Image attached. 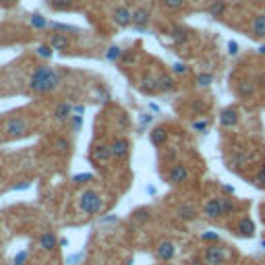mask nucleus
<instances>
[{
  "label": "nucleus",
  "mask_w": 265,
  "mask_h": 265,
  "mask_svg": "<svg viewBox=\"0 0 265 265\" xmlns=\"http://www.w3.org/2000/svg\"><path fill=\"white\" fill-rule=\"evenodd\" d=\"M131 19L137 29H145L149 23H152V13H149V8H145V6H137L131 10Z\"/></svg>",
  "instance_id": "obj_7"
},
{
  "label": "nucleus",
  "mask_w": 265,
  "mask_h": 265,
  "mask_svg": "<svg viewBox=\"0 0 265 265\" xmlns=\"http://www.w3.org/2000/svg\"><path fill=\"white\" fill-rule=\"evenodd\" d=\"M154 120V116H147V114H143V118H141V124H149Z\"/></svg>",
  "instance_id": "obj_45"
},
{
  "label": "nucleus",
  "mask_w": 265,
  "mask_h": 265,
  "mask_svg": "<svg viewBox=\"0 0 265 265\" xmlns=\"http://www.w3.org/2000/svg\"><path fill=\"white\" fill-rule=\"evenodd\" d=\"M27 129H29L27 120L21 118V116H13L4 124V133H6V137H10V139H19V137L27 135Z\"/></svg>",
  "instance_id": "obj_4"
},
{
  "label": "nucleus",
  "mask_w": 265,
  "mask_h": 265,
  "mask_svg": "<svg viewBox=\"0 0 265 265\" xmlns=\"http://www.w3.org/2000/svg\"><path fill=\"white\" fill-rule=\"evenodd\" d=\"M68 120H71L73 131H79V129H81V126H83V116H79V114H73V116L68 118Z\"/></svg>",
  "instance_id": "obj_35"
},
{
  "label": "nucleus",
  "mask_w": 265,
  "mask_h": 265,
  "mask_svg": "<svg viewBox=\"0 0 265 265\" xmlns=\"http://www.w3.org/2000/svg\"><path fill=\"white\" fill-rule=\"evenodd\" d=\"M251 38L265 40V13H259L251 21Z\"/></svg>",
  "instance_id": "obj_11"
},
{
  "label": "nucleus",
  "mask_w": 265,
  "mask_h": 265,
  "mask_svg": "<svg viewBox=\"0 0 265 265\" xmlns=\"http://www.w3.org/2000/svg\"><path fill=\"white\" fill-rule=\"evenodd\" d=\"M170 36H172V40H176L178 44H180V42H189V40H191V33H189L187 29H184V27H180V25H174V27H172Z\"/></svg>",
  "instance_id": "obj_24"
},
{
  "label": "nucleus",
  "mask_w": 265,
  "mask_h": 265,
  "mask_svg": "<svg viewBox=\"0 0 265 265\" xmlns=\"http://www.w3.org/2000/svg\"><path fill=\"white\" fill-rule=\"evenodd\" d=\"M162 4L168 10H180L184 4H187V0H162Z\"/></svg>",
  "instance_id": "obj_31"
},
{
  "label": "nucleus",
  "mask_w": 265,
  "mask_h": 265,
  "mask_svg": "<svg viewBox=\"0 0 265 265\" xmlns=\"http://www.w3.org/2000/svg\"><path fill=\"white\" fill-rule=\"evenodd\" d=\"M236 234L243 236V238H251L253 234H255V224H253L247 215L240 217L238 224H236Z\"/></svg>",
  "instance_id": "obj_16"
},
{
  "label": "nucleus",
  "mask_w": 265,
  "mask_h": 265,
  "mask_svg": "<svg viewBox=\"0 0 265 265\" xmlns=\"http://www.w3.org/2000/svg\"><path fill=\"white\" fill-rule=\"evenodd\" d=\"M176 89V79L168 75V73H162L158 77V91H164V94H170V91Z\"/></svg>",
  "instance_id": "obj_18"
},
{
  "label": "nucleus",
  "mask_w": 265,
  "mask_h": 265,
  "mask_svg": "<svg viewBox=\"0 0 265 265\" xmlns=\"http://www.w3.org/2000/svg\"><path fill=\"white\" fill-rule=\"evenodd\" d=\"M178 156V152H176V149H170V152H168V156H166V159H174Z\"/></svg>",
  "instance_id": "obj_44"
},
{
  "label": "nucleus",
  "mask_w": 265,
  "mask_h": 265,
  "mask_svg": "<svg viewBox=\"0 0 265 265\" xmlns=\"http://www.w3.org/2000/svg\"><path fill=\"white\" fill-rule=\"evenodd\" d=\"M29 23H31L33 29H44V27H48V21H46L42 15H31V17H29Z\"/></svg>",
  "instance_id": "obj_29"
},
{
  "label": "nucleus",
  "mask_w": 265,
  "mask_h": 265,
  "mask_svg": "<svg viewBox=\"0 0 265 265\" xmlns=\"http://www.w3.org/2000/svg\"><path fill=\"white\" fill-rule=\"evenodd\" d=\"M220 124L224 126V129H234V126L238 124V112H236V108H224L220 112Z\"/></svg>",
  "instance_id": "obj_13"
},
{
  "label": "nucleus",
  "mask_w": 265,
  "mask_h": 265,
  "mask_svg": "<svg viewBox=\"0 0 265 265\" xmlns=\"http://www.w3.org/2000/svg\"><path fill=\"white\" fill-rule=\"evenodd\" d=\"M112 21L116 23L118 27H129L133 19H131V8H126V6H116L112 10Z\"/></svg>",
  "instance_id": "obj_10"
},
{
  "label": "nucleus",
  "mask_w": 265,
  "mask_h": 265,
  "mask_svg": "<svg viewBox=\"0 0 265 265\" xmlns=\"http://www.w3.org/2000/svg\"><path fill=\"white\" fill-rule=\"evenodd\" d=\"M56 147H58V152H68V147H71V145H68L66 139H58V141H56Z\"/></svg>",
  "instance_id": "obj_40"
},
{
  "label": "nucleus",
  "mask_w": 265,
  "mask_h": 265,
  "mask_svg": "<svg viewBox=\"0 0 265 265\" xmlns=\"http://www.w3.org/2000/svg\"><path fill=\"white\" fill-rule=\"evenodd\" d=\"M255 187H257V189H265V166H261L259 172H257V176H255Z\"/></svg>",
  "instance_id": "obj_33"
},
{
  "label": "nucleus",
  "mask_w": 265,
  "mask_h": 265,
  "mask_svg": "<svg viewBox=\"0 0 265 265\" xmlns=\"http://www.w3.org/2000/svg\"><path fill=\"white\" fill-rule=\"evenodd\" d=\"M38 56H42V58H46V60H48V58H52V54H54V48H52V46L50 44H42V46H38Z\"/></svg>",
  "instance_id": "obj_30"
},
{
  "label": "nucleus",
  "mask_w": 265,
  "mask_h": 265,
  "mask_svg": "<svg viewBox=\"0 0 265 265\" xmlns=\"http://www.w3.org/2000/svg\"><path fill=\"white\" fill-rule=\"evenodd\" d=\"M147 213H149L147 210H137V212H135V220H137V222H141V224L147 222V217H149Z\"/></svg>",
  "instance_id": "obj_37"
},
{
  "label": "nucleus",
  "mask_w": 265,
  "mask_h": 265,
  "mask_svg": "<svg viewBox=\"0 0 265 265\" xmlns=\"http://www.w3.org/2000/svg\"><path fill=\"white\" fill-rule=\"evenodd\" d=\"M261 265H265V261H263V263H261Z\"/></svg>",
  "instance_id": "obj_51"
},
{
  "label": "nucleus",
  "mask_w": 265,
  "mask_h": 265,
  "mask_svg": "<svg viewBox=\"0 0 265 265\" xmlns=\"http://www.w3.org/2000/svg\"><path fill=\"white\" fill-rule=\"evenodd\" d=\"M156 255H158V259H162V261L174 259V255H176V245L172 243V240H159L158 247H156Z\"/></svg>",
  "instance_id": "obj_9"
},
{
  "label": "nucleus",
  "mask_w": 265,
  "mask_h": 265,
  "mask_svg": "<svg viewBox=\"0 0 265 265\" xmlns=\"http://www.w3.org/2000/svg\"><path fill=\"white\" fill-rule=\"evenodd\" d=\"M79 210L87 215H96L104 210V199L102 195L94 189H85L81 195H79Z\"/></svg>",
  "instance_id": "obj_2"
},
{
  "label": "nucleus",
  "mask_w": 265,
  "mask_h": 265,
  "mask_svg": "<svg viewBox=\"0 0 265 265\" xmlns=\"http://www.w3.org/2000/svg\"><path fill=\"white\" fill-rule=\"evenodd\" d=\"M2 265H13V263H2Z\"/></svg>",
  "instance_id": "obj_50"
},
{
  "label": "nucleus",
  "mask_w": 265,
  "mask_h": 265,
  "mask_svg": "<svg viewBox=\"0 0 265 265\" xmlns=\"http://www.w3.org/2000/svg\"><path fill=\"white\" fill-rule=\"evenodd\" d=\"M203 243H207V240H210V243H217V240H220V236H217L215 232H205V234H201L199 236Z\"/></svg>",
  "instance_id": "obj_36"
},
{
  "label": "nucleus",
  "mask_w": 265,
  "mask_h": 265,
  "mask_svg": "<svg viewBox=\"0 0 265 265\" xmlns=\"http://www.w3.org/2000/svg\"><path fill=\"white\" fill-rule=\"evenodd\" d=\"M87 180H94V176H91V174H77L73 178V182H87Z\"/></svg>",
  "instance_id": "obj_41"
},
{
  "label": "nucleus",
  "mask_w": 265,
  "mask_h": 265,
  "mask_svg": "<svg viewBox=\"0 0 265 265\" xmlns=\"http://www.w3.org/2000/svg\"><path fill=\"white\" fill-rule=\"evenodd\" d=\"M139 89L143 91V94H156V91H158V77L145 75L141 79V83H139Z\"/></svg>",
  "instance_id": "obj_23"
},
{
  "label": "nucleus",
  "mask_w": 265,
  "mask_h": 265,
  "mask_svg": "<svg viewBox=\"0 0 265 265\" xmlns=\"http://www.w3.org/2000/svg\"><path fill=\"white\" fill-rule=\"evenodd\" d=\"M2 2H6V4H10V2H17V0H2Z\"/></svg>",
  "instance_id": "obj_47"
},
{
  "label": "nucleus",
  "mask_w": 265,
  "mask_h": 265,
  "mask_svg": "<svg viewBox=\"0 0 265 265\" xmlns=\"http://www.w3.org/2000/svg\"><path fill=\"white\" fill-rule=\"evenodd\" d=\"M110 149H112V158L126 159L131 154V141L126 139V137H116V139L110 143Z\"/></svg>",
  "instance_id": "obj_6"
},
{
  "label": "nucleus",
  "mask_w": 265,
  "mask_h": 265,
  "mask_svg": "<svg viewBox=\"0 0 265 265\" xmlns=\"http://www.w3.org/2000/svg\"><path fill=\"white\" fill-rule=\"evenodd\" d=\"M253 91H255V87H253V85H249L247 81L238 85V94L243 96V98H245V96H253Z\"/></svg>",
  "instance_id": "obj_34"
},
{
  "label": "nucleus",
  "mask_w": 265,
  "mask_h": 265,
  "mask_svg": "<svg viewBox=\"0 0 265 265\" xmlns=\"http://www.w3.org/2000/svg\"><path fill=\"white\" fill-rule=\"evenodd\" d=\"M50 27H52V29H58V31H77V27H71V25H60V23H52Z\"/></svg>",
  "instance_id": "obj_39"
},
{
  "label": "nucleus",
  "mask_w": 265,
  "mask_h": 265,
  "mask_svg": "<svg viewBox=\"0 0 265 265\" xmlns=\"http://www.w3.org/2000/svg\"><path fill=\"white\" fill-rule=\"evenodd\" d=\"M228 10V2L226 0H213V2L207 6V15L213 17V19H222Z\"/></svg>",
  "instance_id": "obj_19"
},
{
  "label": "nucleus",
  "mask_w": 265,
  "mask_h": 265,
  "mask_svg": "<svg viewBox=\"0 0 265 265\" xmlns=\"http://www.w3.org/2000/svg\"><path fill=\"white\" fill-rule=\"evenodd\" d=\"M54 50H68L71 48V40L66 38V33H52L48 42Z\"/></svg>",
  "instance_id": "obj_22"
},
{
  "label": "nucleus",
  "mask_w": 265,
  "mask_h": 265,
  "mask_svg": "<svg viewBox=\"0 0 265 265\" xmlns=\"http://www.w3.org/2000/svg\"><path fill=\"white\" fill-rule=\"evenodd\" d=\"M168 180L170 184H174V187H178V184H184L189 180V168L176 162V164H172V168L168 170Z\"/></svg>",
  "instance_id": "obj_5"
},
{
  "label": "nucleus",
  "mask_w": 265,
  "mask_h": 265,
  "mask_svg": "<svg viewBox=\"0 0 265 265\" xmlns=\"http://www.w3.org/2000/svg\"><path fill=\"white\" fill-rule=\"evenodd\" d=\"M222 203V210H224V215H230V213H234L236 212V203L232 197H217Z\"/></svg>",
  "instance_id": "obj_27"
},
{
  "label": "nucleus",
  "mask_w": 265,
  "mask_h": 265,
  "mask_svg": "<svg viewBox=\"0 0 265 265\" xmlns=\"http://www.w3.org/2000/svg\"><path fill=\"white\" fill-rule=\"evenodd\" d=\"M122 56H124V50L120 48V46H110V48L106 50V58L110 62H118L122 60Z\"/></svg>",
  "instance_id": "obj_25"
},
{
  "label": "nucleus",
  "mask_w": 265,
  "mask_h": 265,
  "mask_svg": "<svg viewBox=\"0 0 265 265\" xmlns=\"http://www.w3.org/2000/svg\"><path fill=\"white\" fill-rule=\"evenodd\" d=\"M176 215H178V220H182V222H193L195 217H197V210H195L193 205H189V203H182V205L176 207Z\"/></svg>",
  "instance_id": "obj_20"
},
{
  "label": "nucleus",
  "mask_w": 265,
  "mask_h": 265,
  "mask_svg": "<svg viewBox=\"0 0 265 265\" xmlns=\"http://www.w3.org/2000/svg\"><path fill=\"white\" fill-rule=\"evenodd\" d=\"M203 215L207 217V220H220V217H224V210H222L220 199L217 197L207 199L205 205H203Z\"/></svg>",
  "instance_id": "obj_8"
},
{
  "label": "nucleus",
  "mask_w": 265,
  "mask_h": 265,
  "mask_svg": "<svg viewBox=\"0 0 265 265\" xmlns=\"http://www.w3.org/2000/svg\"><path fill=\"white\" fill-rule=\"evenodd\" d=\"M71 116H73V106L68 102H60L58 106H56V110H54V118L58 122H66Z\"/></svg>",
  "instance_id": "obj_21"
},
{
  "label": "nucleus",
  "mask_w": 265,
  "mask_h": 265,
  "mask_svg": "<svg viewBox=\"0 0 265 265\" xmlns=\"http://www.w3.org/2000/svg\"><path fill=\"white\" fill-rule=\"evenodd\" d=\"M91 158H94V162H98V164H108L110 159H112V149H110V145H106V143L96 145L94 152H91Z\"/></svg>",
  "instance_id": "obj_12"
},
{
  "label": "nucleus",
  "mask_w": 265,
  "mask_h": 265,
  "mask_svg": "<svg viewBox=\"0 0 265 265\" xmlns=\"http://www.w3.org/2000/svg\"><path fill=\"white\" fill-rule=\"evenodd\" d=\"M228 54H232V56L238 54V44L236 42H228Z\"/></svg>",
  "instance_id": "obj_42"
},
{
  "label": "nucleus",
  "mask_w": 265,
  "mask_h": 265,
  "mask_svg": "<svg viewBox=\"0 0 265 265\" xmlns=\"http://www.w3.org/2000/svg\"><path fill=\"white\" fill-rule=\"evenodd\" d=\"M257 54L265 56V44H261V46H259V48H257Z\"/></svg>",
  "instance_id": "obj_46"
},
{
  "label": "nucleus",
  "mask_w": 265,
  "mask_h": 265,
  "mask_svg": "<svg viewBox=\"0 0 265 265\" xmlns=\"http://www.w3.org/2000/svg\"><path fill=\"white\" fill-rule=\"evenodd\" d=\"M247 164H249V154L240 152V149L232 152V156H230V159H228V168L230 170H243Z\"/></svg>",
  "instance_id": "obj_14"
},
{
  "label": "nucleus",
  "mask_w": 265,
  "mask_h": 265,
  "mask_svg": "<svg viewBox=\"0 0 265 265\" xmlns=\"http://www.w3.org/2000/svg\"><path fill=\"white\" fill-rule=\"evenodd\" d=\"M212 83H213V75L212 73H199L197 75V85L207 87V85H212Z\"/></svg>",
  "instance_id": "obj_32"
},
{
  "label": "nucleus",
  "mask_w": 265,
  "mask_h": 265,
  "mask_svg": "<svg viewBox=\"0 0 265 265\" xmlns=\"http://www.w3.org/2000/svg\"><path fill=\"white\" fill-rule=\"evenodd\" d=\"M261 249H263V251H265V238H263V240H261Z\"/></svg>",
  "instance_id": "obj_48"
},
{
  "label": "nucleus",
  "mask_w": 265,
  "mask_h": 265,
  "mask_svg": "<svg viewBox=\"0 0 265 265\" xmlns=\"http://www.w3.org/2000/svg\"><path fill=\"white\" fill-rule=\"evenodd\" d=\"M174 73H182V75H184V73H189V66H187V64H182V62H176V64H174Z\"/></svg>",
  "instance_id": "obj_43"
},
{
  "label": "nucleus",
  "mask_w": 265,
  "mask_h": 265,
  "mask_svg": "<svg viewBox=\"0 0 265 265\" xmlns=\"http://www.w3.org/2000/svg\"><path fill=\"white\" fill-rule=\"evenodd\" d=\"M25 261H27V251H21V253H17L13 265H25Z\"/></svg>",
  "instance_id": "obj_38"
},
{
  "label": "nucleus",
  "mask_w": 265,
  "mask_h": 265,
  "mask_svg": "<svg viewBox=\"0 0 265 265\" xmlns=\"http://www.w3.org/2000/svg\"><path fill=\"white\" fill-rule=\"evenodd\" d=\"M201 257H203V263H205V265H224L226 259H228V251H226V247H222V245L212 243V245H207V247L203 249Z\"/></svg>",
  "instance_id": "obj_3"
},
{
  "label": "nucleus",
  "mask_w": 265,
  "mask_h": 265,
  "mask_svg": "<svg viewBox=\"0 0 265 265\" xmlns=\"http://www.w3.org/2000/svg\"><path fill=\"white\" fill-rule=\"evenodd\" d=\"M48 4L54 10H68V8H73L75 0H48Z\"/></svg>",
  "instance_id": "obj_26"
},
{
  "label": "nucleus",
  "mask_w": 265,
  "mask_h": 265,
  "mask_svg": "<svg viewBox=\"0 0 265 265\" xmlns=\"http://www.w3.org/2000/svg\"><path fill=\"white\" fill-rule=\"evenodd\" d=\"M255 2H259V4H263V2H265V0H255Z\"/></svg>",
  "instance_id": "obj_49"
},
{
  "label": "nucleus",
  "mask_w": 265,
  "mask_h": 265,
  "mask_svg": "<svg viewBox=\"0 0 265 265\" xmlns=\"http://www.w3.org/2000/svg\"><path fill=\"white\" fill-rule=\"evenodd\" d=\"M38 245H40V249H42V251L52 253L56 247H58V238H56V234H54V232H44V234L40 236V240H38Z\"/></svg>",
  "instance_id": "obj_15"
},
{
  "label": "nucleus",
  "mask_w": 265,
  "mask_h": 265,
  "mask_svg": "<svg viewBox=\"0 0 265 265\" xmlns=\"http://www.w3.org/2000/svg\"><path fill=\"white\" fill-rule=\"evenodd\" d=\"M149 141H152V145H156V147L166 145V141H168V131L164 129V126H156V129L149 131Z\"/></svg>",
  "instance_id": "obj_17"
},
{
  "label": "nucleus",
  "mask_w": 265,
  "mask_h": 265,
  "mask_svg": "<svg viewBox=\"0 0 265 265\" xmlns=\"http://www.w3.org/2000/svg\"><path fill=\"white\" fill-rule=\"evenodd\" d=\"M191 129H193L195 133H207V129H210V120H205V118L193 120V122H191Z\"/></svg>",
  "instance_id": "obj_28"
},
{
  "label": "nucleus",
  "mask_w": 265,
  "mask_h": 265,
  "mask_svg": "<svg viewBox=\"0 0 265 265\" xmlns=\"http://www.w3.org/2000/svg\"><path fill=\"white\" fill-rule=\"evenodd\" d=\"M62 83V75L52 66H38L29 77V89L33 94H50Z\"/></svg>",
  "instance_id": "obj_1"
}]
</instances>
